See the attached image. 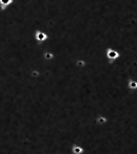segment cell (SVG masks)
I'll use <instances>...</instances> for the list:
<instances>
[{
	"mask_svg": "<svg viewBox=\"0 0 137 154\" xmlns=\"http://www.w3.org/2000/svg\"><path fill=\"white\" fill-rule=\"evenodd\" d=\"M130 84H131L130 85L131 87H137V84L135 83V82H130Z\"/></svg>",
	"mask_w": 137,
	"mask_h": 154,
	"instance_id": "cell-6",
	"label": "cell"
},
{
	"mask_svg": "<svg viewBox=\"0 0 137 154\" xmlns=\"http://www.w3.org/2000/svg\"><path fill=\"white\" fill-rule=\"evenodd\" d=\"M120 56V54L118 51H116L113 48H107V59L111 60V61H115L116 59H118Z\"/></svg>",
	"mask_w": 137,
	"mask_h": 154,
	"instance_id": "cell-2",
	"label": "cell"
},
{
	"mask_svg": "<svg viewBox=\"0 0 137 154\" xmlns=\"http://www.w3.org/2000/svg\"><path fill=\"white\" fill-rule=\"evenodd\" d=\"M34 37H35V39L38 41V42H44V41H46L48 39L49 36L47 35L45 32H43V31L36 30L35 33H34Z\"/></svg>",
	"mask_w": 137,
	"mask_h": 154,
	"instance_id": "cell-1",
	"label": "cell"
},
{
	"mask_svg": "<svg viewBox=\"0 0 137 154\" xmlns=\"http://www.w3.org/2000/svg\"><path fill=\"white\" fill-rule=\"evenodd\" d=\"M77 65H78L79 67H83L84 65H85V62L82 61V60H78V61H77Z\"/></svg>",
	"mask_w": 137,
	"mask_h": 154,
	"instance_id": "cell-5",
	"label": "cell"
},
{
	"mask_svg": "<svg viewBox=\"0 0 137 154\" xmlns=\"http://www.w3.org/2000/svg\"><path fill=\"white\" fill-rule=\"evenodd\" d=\"M13 3V0H0V5H3L5 7H9Z\"/></svg>",
	"mask_w": 137,
	"mask_h": 154,
	"instance_id": "cell-4",
	"label": "cell"
},
{
	"mask_svg": "<svg viewBox=\"0 0 137 154\" xmlns=\"http://www.w3.org/2000/svg\"><path fill=\"white\" fill-rule=\"evenodd\" d=\"M43 58L45 61H51L54 58V54L53 52H49V51H45L43 54Z\"/></svg>",
	"mask_w": 137,
	"mask_h": 154,
	"instance_id": "cell-3",
	"label": "cell"
}]
</instances>
